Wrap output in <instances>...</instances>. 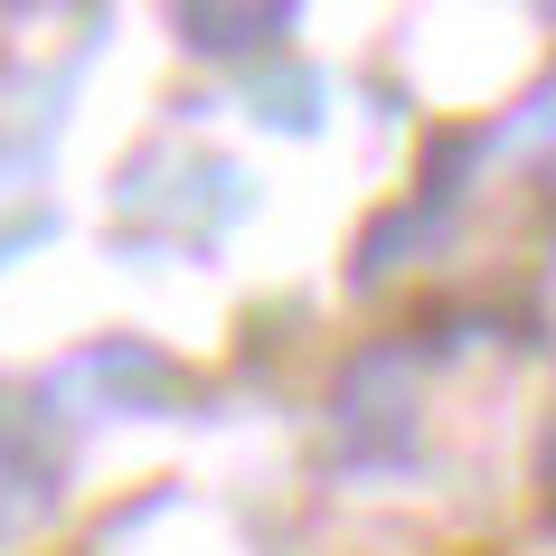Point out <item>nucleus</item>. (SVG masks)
I'll return each instance as SVG.
<instances>
[]
</instances>
